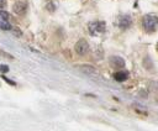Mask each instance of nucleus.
Segmentation results:
<instances>
[{
  "label": "nucleus",
  "instance_id": "obj_12",
  "mask_svg": "<svg viewBox=\"0 0 158 131\" xmlns=\"http://www.w3.org/2000/svg\"><path fill=\"white\" fill-rule=\"evenodd\" d=\"M4 79H5V80H6V82H7V83H9V84H13V85H15V83H14V82H13V80H10V79H7V78H5V77H4Z\"/></svg>",
  "mask_w": 158,
  "mask_h": 131
},
{
  "label": "nucleus",
  "instance_id": "obj_9",
  "mask_svg": "<svg viewBox=\"0 0 158 131\" xmlns=\"http://www.w3.org/2000/svg\"><path fill=\"white\" fill-rule=\"evenodd\" d=\"M83 73H85V74H98L99 72H98V69L95 68V67H93V66H79L78 67Z\"/></svg>",
  "mask_w": 158,
  "mask_h": 131
},
{
  "label": "nucleus",
  "instance_id": "obj_6",
  "mask_svg": "<svg viewBox=\"0 0 158 131\" xmlns=\"http://www.w3.org/2000/svg\"><path fill=\"white\" fill-rule=\"evenodd\" d=\"M109 62H110V66L112 68H116V69H121L125 67V61H124V58L119 57V56H112L110 57L109 59Z\"/></svg>",
  "mask_w": 158,
  "mask_h": 131
},
{
  "label": "nucleus",
  "instance_id": "obj_11",
  "mask_svg": "<svg viewBox=\"0 0 158 131\" xmlns=\"http://www.w3.org/2000/svg\"><path fill=\"white\" fill-rule=\"evenodd\" d=\"M0 70H3V72H7V70H9V68L6 67V66H0Z\"/></svg>",
  "mask_w": 158,
  "mask_h": 131
},
{
  "label": "nucleus",
  "instance_id": "obj_3",
  "mask_svg": "<svg viewBox=\"0 0 158 131\" xmlns=\"http://www.w3.org/2000/svg\"><path fill=\"white\" fill-rule=\"evenodd\" d=\"M89 32L93 35V36H97V35H101L105 32V28H106V26H105V24L103 21H94L89 25Z\"/></svg>",
  "mask_w": 158,
  "mask_h": 131
},
{
  "label": "nucleus",
  "instance_id": "obj_8",
  "mask_svg": "<svg viewBox=\"0 0 158 131\" xmlns=\"http://www.w3.org/2000/svg\"><path fill=\"white\" fill-rule=\"evenodd\" d=\"M114 78H115V80H118V82H125V80L129 79V72H126V70H118V72L114 74Z\"/></svg>",
  "mask_w": 158,
  "mask_h": 131
},
{
  "label": "nucleus",
  "instance_id": "obj_1",
  "mask_svg": "<svg viewBox=\"0 0 158 131\" xmlns=\"http://www.w3.org/2000/svg\"><path fill=\"white\" fill-rule=\"evenodd\" d=\"M142 27L146 32H154L158 27V17L154 15H145L142 17Z\"/></svg>",
  "mask_w": 158,
  "mask_h": 131
},
{
  "label": "nucleus",
  "instance_id": "obj_2",
  "mask_svg": "<svg viewBox=\"0 0 158 131\" xmlns=\"http://www.w3.org/2000/svg\"><path fill=\"white\" fill-rule=\"evenodd\" d=\"M89 49H90L89 43H88L87 40H84V38L78 40L77 43H76V46H74V51H76V53H78L79 56H85V55L89 52Z\"/></svg>",
  "mask_w": 158,
  "mask_h": 131
},
{
  "label": "nucleus",
  "instance_id": "obj_7",
  "mask_svg": "<svg viewBox=\"0 0 158 131\" xmlns=\"http://www.w3.org/2000/svg\"><path fill=\"white\" fill-rule=\"evenodd\" d=\"M131 24H132V20H131V17H130L129 15H122V16L119 17L118 25H119L120 28L126 30V28H129V27L131 26Z\"/></svg>",
  "mask_w": 158,
  "mask_h": 131
},
{
  "label": "nucleus",
  "instance_id": "obj_10",
  "mask_svg": "<svg viewBox=\"0 0 158 131\" xmlns=\"http://www.w3.org/2000/svg\"><path fill=\"white\" fill-rule=\"evenodd\" d=\"M6 6V0H0V9Z\"/></svg>",
  "mask_w": 158,
  "mask_h": 131
},
{
  "label": "nucleus",
  "instance_id": "obj_4",
  "mask_svg": "<svg viewBox=\"0 0 158 131\" xmlns=\"http://www.w3.org/2000/svg\"><path fill=\"white\" fill-rule=\"evenodd\" d=\"M13 11L19 15V16H24L26 13H27V4L26 1H24V0H19V1H16L13 6Z\"/></svg>",
  "mask_w": 158,
  "mask_h": 131
},
{
  "label": "nucleus",
  "instance_id": "obj_5",
  "mask_svg": "<svg viewBox=\"0 0 158 131\" xmlns=\"http://www.w3.org/2000/svg\"><path fill=\"white\" fill-rule=\"evenodd\" d=\"M0 30H4V31L13 30V26L9 21V14L6 11H0Z\"/></svg>",
  "mask_w": 158,
  "mask_h": 131
},
{
  "label": "nucleus",
  "instance_id": "obj_13",
  "mask_svg": "<svg viewBox=\"0 0 158 131\" xmlns=\"http://www.w3.org/2000/svg\"><path fill=\"white\" fill-rule=\"evenodd\" d=\"M157 51H158V45H157Z\"/></svg>",
  "mask_w": 158,
  "mask_h": 131
}]
</instances>
